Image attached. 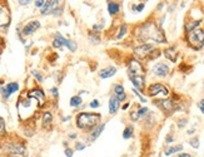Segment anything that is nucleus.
Returning a JSON list of instances; mask_svg holds the SVG:
<instances>
[{
	"instance_id": "nucleus-1",
	"label": "nucleus",
	"mask_w": 204,
	"mask_h": 157,
	"mask_svg": "<svg viewBox=\"0 0 204 157\" xmlns=\"http://www.w3.org/2000/svg\"><path fill=\"white\" fill-rule=\"evenodd\" d=\"M136 37L142 41L152 40L155 43H164L165 41L163 32L154 23H145L142 27H139L136 29Z\"/></svg>"
},
{
	"instance_id": "nucleus-2",
	"label": "nucleus",
	"mask_w": 204,
	"mask_h": 157,
	"mask_svg": "<svg viewBox=\"0 0 204 157\" xmlns=\"http://www.w3.org/2000/svg\"><path fill=\"white\" fill-rule=\"evenodd\" d=\"M100 118H101L100 114L81 112L78 114V117H76V124H78V127L81 130L92 128V127L98 126V123L100 122Z\"/></svg>"
},
{
	"instance_id": "nucleus-3",
	"label": "nucleus",
	"mask_w": 204,
	"mask_h": 157,
	"mask_svg": "<svg viewBox=\"0 0 204 157\" xmlns=\"http://www.w3.org/2000/svg\"><path fill=\"white\" fill-rule=\"evenodd\" d=\"M188 41L194 49H199L204 44V30L203 29H194L188 34Z\"/></svg>"
},
{
	"instance_id": "nucleus-4",
	"label": "nucleus",
	"mask_w": 204,
	"mask_h": 157,
	"mask_svg": "<svg viewBox=\"0 0 204 157\" xmlns=\"http://www.w3.org/2000/svg\"><path fill=\"white\" fill-rule=\"evenodd\" d=\"M153 49H154V48L150 44H142V45L136 47L135 49H134V54H135L136 58L144 59V58H147L149 54L153 52Z\"/></svg>"
},
{
	"instance_id": "nucleus-5",
	"label": "nucleus",
	"mask_w": 204,
	"mask_h": 157,
	"mask_svg": "<svg viewBox=\"0 0 204 157\" xmlns=\"http://www.w3.org/2000/svg\"><path fill=\"white\" fill-rule=\"evenodd\" d=\"M128 73H129V77L130 76H140V77H144V68L143 65L136 62V60H130L129 63V67H128Z\"/></svg>"
},
{
	"instance_id": "nucleus-6",
	"label": "nucleus",
	"mask_w": 204,
	"mask_h": 157,
	"mask_svg": "<svg viewBox=\"0 0 204 157\" xmlns=\"http://www.w3.org/2000/svg\"><path fill=\"white\" fill-rule=\"evenodd\" d=\"M148 93H149V96H152V97L153 96H158V94L168 96L169 94V90H168V88H165L161 83H154L148 88Z\"/></svg>"
},
{
	"instance_id": "nucleus-7",
	"label": "nucleus",
	"mask_w": 204,
	"mask_h": 157,
	"mask_svg": "<svg viewBox=\"0 0 204 157\" xmlns=\"http://www.w3.org/2000/svg\"><path fill=\"white\" fill-rule=\"evenodd\" d=\"M7 150L10 153H13V156L18 157H24L25 156V148H24L23 144L19 143H8L7 144Z\"/></svg>"
},
{
	"instance_id": "nucleus-8",
	"label": "nucleus",
	"mask_w": 204,
	"mask_h": 157,
	"mask_svg": "<svg viewBox=\"0 0 204 157\" xmlns=\"http://www.w3.org/2000/svg\"><path fill=\"white\" fill-rule=\"evenodd\" d=\"M10 23V14L7 7L0 5V27H8Z\"/></svg>"
},
{
	"instance_id": "nucleus-9",
	"label": "nucleus",
	"mask_w": 204,
	"mask_h": 157,
	"mask_svg": "<svg viewBox=\"0 0 204 157\" xmlns=\"http://www.w3.org/2000/svg\"><path fill=\"white\" fill-rule=\"evenodd\" d=\"M153 73L158 77H165L169 73V67L164 63H158L153 67Z\"/></svg>"
},
{
	"instance_id": "nucleus-10",
	"label": "nucleus",
	"mask_w": 204,
	"mask_h": 157,
	"mask_svg": "<svg viewBox=\"0 0 204 157\" xmlns=\"http://www.w3.org/2000/svg\"><path fill=\"white\" fill-rule=\"evenodd\" d=\"M39 27H40V23H39L38 20H34V21L28 23L24 27V29H23V34H24V35H30V34L34 33Z\"/></svg>"
},
{
	"instance_id": "nucleus-11",
	"label": "nucleus",
	"mask_w": 204,
	"mask_h": 157,
	"mask_svg": "<svg viewBox=\"0 0 204 157\" xmlns=\"http://www.w3.org/2000/svg\"><path fill=\"white\" fill-rule=\"evenodd\" d=\"M55 38H58L59 40H62V43H63V45H65L68 48V49L70 50V52H75V49H76V44L74 43L73 40H69V39H65L64 37H62L60 34L59 33H57L55 34Z\"/></svg>"
},
{
	"instance_id": "nucleus-12",
	"label": "nucleus",
	"mask_w": 204,
	"mask_h": 157,
	"mask_svg": "<svg viewBox=\"0 0 204 157\" xmlns=\"http://www.w3.org/2000/svg\"><path fill=\"white\" fill-rule=\"evenodd\" d=\"M30 98H35L38 102H39V104L41 106L44 103V101H45V94H44V92L43 90H40V89H33V90H30Z\"/></svg>"
},
{
	"instance_id": "nucleus-13",
	"label": "nucleus",
	"mask_w": 204,
	"mask_h": 157,
	"mask_svg": "<svg viewBox=\"0 0 204 157\" xmlns=\"http://www.w3.org/2000/svg\"><path fill=\"white\" fill-rule=\"evenodd\" d=\"M129 79L131 81V83L138 88V89H143L144 88V77H140V76H130Z\"/></svg>"
},
{
	"instance_id": "nucleus-14",
	"label": "nucleus",
	"mask_w": 204,
	"mask_h": 157,
	"mask_svg": "<svg viewBox=\"0 0 204 157\" xmlns=\"http://www.w3.org/2000/svg\"><path fill=\"white\" fill-rule=\"evenodd\" d=\"M115 73H117V68L115 67H108V68L101 69L99 76H100V78H110Z\"/></svg>"
},
{
	"instance_id": "nucleus-15",
	"label": "nucleus",
	"mask_w": 204,
	"mask_h": 157,
	"mask_svg": "<svg viewBox=\"0 0 204 157\" xmlns=\"http://www.w3.org/2000/svg\"><path fill=\"white\" fill-rule=\"evenodd\" d=\"M158 103L161 106V108H163L164 111L167 112H172L174 108H175V104H174V102L170 101V99H165V101H159Z\"/></svg>"
},
{
	"instance_id": "nucleus-16",
	"label": "nucleus",
	"mask_w": 204,
	"mask_h": 157,
	"mask_svg": "<svg viewBox=\"0 0 204 157\" xmlns=\"http://www.w3.org/2000/svg\"><path fill=\"white\" fill-rule=\"evenodd\" d=\"M164 56L165 58H168L170 62H175L178 58V53L175 50V48H168V49L164 50Z\"/></svg>"
},
{
	"instance_id": "nucleus-17",
	"label": "nucleus",
	"mask_w": 204,
	"mask_h": 157,
	"mask_svg": "<svg viewBox=\"0 0 204 157\" xmlns=\"http://www.w3.org/2000/svg\"><path fill=\"white\" fill-rule=\"evenodd\" d=\"M118 108H119V101L117 99L115 96H113V97H110V99H109V112L112 114H114L118 111Z\"/></svg>"
},
{
	"instance_id": "nucleus-18",
	"label": "nucleus",
	"mask_w": 204,
	"mask_h": 157,
	"mask_svg": "<svg viewBox=\"0 0 204 157\" xmlns=\"http://www.w3.org/2000/svg\"><path fill=\"white\" fill-rule=\"evenodd\" d=\"M114 90H115V97H117V99L120 102V101H124L125 98H127V96H125V92H124V88H123V86H120V84H117L115 86V88H114Z\"/></svg>"
},
{
	"instance_id": "nucleus-19",
	"label": "nucleus",
	"mask_w": 204,
	"mask_h": 157,
	"mask_svg": "<svg viewBox=\"0 0 204 157\" xmlns=\"http://www.w3.org/2000/svg\"><path fill=\"white\" fill-rule=\"evenodd\" d=\"M119 10H120V5H119L118 3H114V1L108 3V11H109L110 15H115V14H118Z\"/></svg>"
},
{
	"instance_id": "nucleus-20",
	"label": "nucleus",
	"mask_w": 204,
	"mask_h": 157,
	"mask_svg": "<svg viewBox=\"0 0 204 157\" xmlns=\"http://www.w3.org/2000/svg\"><path fill=\"white\" fill-rule=\"evenodd\" d=\"M59 3L58 1H45L44 5H43V8H41V14L45 15L46 13H49L50 9L54 7V5H58Z\"/></svg>"
},
{
	"instance_id": "nucleus-21",
	"label": "nucleus",
	"mask_w": 204,
	"mask_h": 157,
	"mask_svg": "<svg viewBox=\"0 0 204 157\" xmlns=\"http://www.w3.org/2000/svg\"><path fill=\"white\" fill-rule=\"evenodd\" d=\"M182 150H183L182 144H178V146H170V147H168L165 150V155L167 156H170L173 153H175V152H179V151H182Z\"/></svg>"
},
{
	"instance_id": "nucleus-22",
	"label": "nucleus",
	"mask_w": 204,
	"mask_h": 157,
	"mask_svg": "<svg viewBox=\"0 0 204 157\" xmlns=\"http://www.w3.org/2000/svg\"><path fill=\"white\" fill-rule=\"evenodd\" d=\"M103 130H104V124H98L97 127H95L94 132L92 133V136H90V141L95 140V138H98V137L100 136V133H101V132H103Z\"/></svg>"
},
{
	"instance_id": "nucleus-23",
	"label": "nucleus",
	"mask_w": 204,
	"mask_h": 157,
	"mask_svg": "<svg viewBox=\"0 0 204 157\" xmlns=\"http://www.w3.org/2000/svg\"><path fill=\"white\" fill-rule=\"evenodd\" d=\"M5 89L8 90L9 94H11V93H14V92H16V90L19 89V86H18V83H9V84H7Z\"/></svg>"
},
{
	"instance_id": "nucleus-24",
	"label": "nucleus",
	"mask_w": 204,
	"mask_h": 157,
	"mask_svg": "<svg viewBox=\"0 0 204 157\" xmlns=\"http://www.w3.org/2000/svg\"><path fill=\"white\" fill-rule=\"evenodd\" d=\"M51 119H53V117H51V113H49V112H45L44 114H43V124L45 126H49L50 123H51Z\"/></svg>"
},
{
	"instance_id": "nucleus-25",
	"label": "nucleus",
	"mask_w": 204,
	"mask_h": 157,
	"mask_svg": "<svg viewBox=\"0 0 204 157\" xmlns=\"http://www.w3.org/2000/svg\"><path fill=\"white\" fill-rule=\"evenodd\" d=\"M81 104V98L79 96H74V97H71L70 99V106L71 107H79Z\"/></svg>"
},
{
	"instance_id": "nucleus-26",
	"label": "nucleus",
	"mask_w": 204,
	"mask_h": 157,
	"mask_svg": "<svg viewBox=\"0 0 204 157\" xmlns=\"http://www.w3.org/2000/svg\"><path fill=\"white\" fill-rule=\"evenodd\" d=\"M131 135H133V127H131V126H128V127L125 128L124 132H123V137L127 140V138H130L131 137Z\"/></svg>"
},
{
	"instance_id": "nucleus-27",
	"label": "nucleus",
	"mask_w": 204,
	"mask_h": 157,
	"mask_svg": "<svg viewBox=\"0 0 204 157\" xmlns=\"http://www.w3.org/2000/svg\"><path fill=\"white\" fill-rule=\"evenodd\" d=\"M127 29H128V28H127V24H123L122 28H120V30H119V34L117 35V38H118V39H122L124 35L127 34Z\"/></svg>"
},
{
	"instance_id": "nucleus-28",
	"label": "nucleus",
	"mask_w": 204,
	"mask_h": 157,
	"mask_svg": "<svg viewBox=\"0 0 204 157\" xmlns=\"http://www.w3.org/2000/svg\"><path fill=\"white\" fill-rule=\"evenodd\" d=\"M198 25H199V21H194V23H189L185 25V29H187V32H192V30H194Z\"/></svg>"
},
{
	"instance_id": "nucleus-29",
	"label": "nucleus",
	"mask_w": 204,
	"mask_h": 157,
	"mask_svg": "<svg viewBox=\"0 0 204 157\" xmlns=\"http://www.w3.org/2000/svg\"><path fill=\"white\" fill-rule=\"evenodd\" d=\"M5 133V122L3 118H0V135Z\"/></svg>"
},
{
	"instance_id": "nucleus-30",
	"label": "nucleus",
	"mask_w": 204,
	"mask_h": 157,
	"mask_svg": "<svg viewBox=\"0 0 204 157\" xmlns=\"http://www.w3.org/2000/svg\"><path fill=\"white\" fill-rule=\"evenodd\" d=\"M53 45H54V48H62L63 43H62V40H59L58 38H55V39H54V41H53Z\"/></svg>"
},
{
	"instance_id": "nucleus-31",
	"label": "nucleus",
	"mask_w": 204,
	"mask_h": 157,
	"mask_svg": "<svg viewBox=\"0 0 204 157\" xmlns=\"http://www.w3.org/2000/svg\"><path fill=\"white\" fill-rule=\"evenodd\" d=\"M190 144H192V147H194V148L199 147V141H198V138H193V140H190Z\"/></svg>"
},
{
	"instance_id": "nucleus-32",
	"label": "nucleus",
	"mask_w": 204,
	"mask_h": 157,
	"mask_svg": "<svg viewBox=\"0 0 204 157\" xmlns=\"http://www.w3.org/2000/svg\"><path fill=\"white\" fill-rule=\"evenodd\" d=\"M147 112H148V108H145V107L140 108V110L138 111V117H142V116H144V113H147Z\"/></svg>"
},
{
	"instance_id": "nucleus-33",
	"label": "nucleus",
	"mask_w": 204,
	"mask_h": 157,
	"mask_svg": "<svg viewBox=\"0 0 204 157\" xmlns=\"http://www.w3.org/2000/svg\"><path fill=\"white\" fill-rule=\"evenodd\" d=\"M131 9H133L134 11H135V10H136V11H142V10L144 9V3H140L139 5H138V7H135V5H134V7L131 8Z\"/></svg>"
},
{
	"instance_id": "nucleus-34",
	"label": "nucleus",
	"mask_w": 204,
	"mask_h": 157,
	"mask_svg": "<svg viewBox=\"0 0 204 157\" xmlns=\"http://www.w3.org/2000/svg\"><path fill=\"white\" fill-rule=\"evenodd\" d=\"M33 76H34L35 78H37V79H38L39 82L43 81V76H41V74L39 73V72H33Z\"/></svg>"
},
{
	"instance_id": "nucleus-35",
	"label": "nucleus",
	"mask_w": 204,
	"mask_h": 157,
	"mask_svg": "<svg viewBox=\"0 0 204 157\" xmlns=\"http://www.w3.org/2000/svg\"><path fill=\"white\" fill-rule=\"evenodd\" d=\"M0 90H1V94H3V97H4V98H9V96H10V94L8 93V90L5 89V87H3Z\"/></svg>"
},
{
	"instance_id": "nucleus-36",
	"label": "nucleus",
	"mask_w": 204,
	"mask_h": 157,
	"mask_svg": "<svg viewBox=\"0 0 204 157\" xmlns=\"http://www.w3.org/2000/svg\"><path fill=\"white\" fill-rule=\"evenodd\" d=\"M75 148H76V151H81V150H84V148H85V144H84V143H81V142H79V143H76Z\"/></svg>"
},
{
	"instance_id": "nucleus-37",
	"label": "nucleus",
	"mask_w": 204,
	"mask_h": 157,
	"mask_svg": "<svg viewBox=\"0 0 204 157\" xmlns=\"http://www.w3.org/2000/svg\"><path fill=\"white\" fill-rule=\"evenodd\" d=\"M90 107H92V108H97V107H99V101H98V99L92 101V102H90Z\"/></svg>"
},
{
	"instance_id": "nucleus-38",
	"label": "nucleus",
	"mask_w": 204,
	"mask_h": 157,
	"mask_svg": "<svg viewBox=\"0 0 204 157\" xmlns=\"http://www.w3.org/2000/svg\"><path fill=\"white\" fill-rule=\"evenodd\" d=\"M133 92H134V93H135V94L138 96V97H139V98H140V101L143 102V103H144V102H145V101H147V99H145V98H144V97H142V94H140L139 92H138V90H136V89H133Z\"/></svg>"
},
{
	"instance_id": "nucleus-39",
	"label": "nucleus",
	"mask_w": 204,
	"mask_h": 157,
	"mask_svg": "<svg viewBox=\"0 0 204 157\" xmlns=\"http://www.w3.org/2000/svg\"><path fill=\"white\" fill-rule=\"evenodd\" d=\"M65 155H67V157H71V156H73V150L67 148V150H65Z\"/></svg>"
},
{
	"instance_id": "nucleus-40",
	"label": "nucleus",
	"mask_w": 204,
	"mask_h": 157,
	"mask_svg": "<svg viewBox=\"0 0 204 157\" xmlns=\"http://www.w3.org/2000/svg\"><path fill=\"white\" fill-rule=\"evenodd\" d=\"M44 3H45V1H41V0H39V1H35V7H38V8H43Z\"/></svg>"
},
{
	"instance_id": "nucleus-41",
	"label": "nucleus",
	"mask_w": 204,
	"mask_h": 157,
	"mask_svg": "<svg viewBox=\"0 0 204 157\" xmlns=\"http://www.w3.org/2000/svg\"><path fill=\"white\" fill-rule=\"evenodd\" d=\"M199 108H200V111H202V113L204 114V99H202V101L199 102Z\"/></svg>"
},
{
	"instance_id": "nucleus-42",
	"label": "nucleus",
	"mask_w": 204,
	"mask_h": 157,
	"mask_svg": "<svg viewBox=\"0 0 204 157\" xmlns=\"http://www.w3.org/2000/svg\"><path fill=\"white\" fill-rule=\"evenodd\" d=\"M185 123H187V119H182V121H179V127H184Z\"/></svg>"
},
{
	"instance_id": "nucleus-43",
	"label": "nucleus",
	"mask_w": 204,
	"mask_h": 157,
	"mask_svg": "<svg viewBox=\"0 0 204 157\" xmlns=\"http://www.w3.org/2000/svg\"><path fill=\"white\" fill-rule=\"evenodd\" d=\"M51 93L54 97H58V89L57 88H51Z\"/></svg>"
},
{
	"instance_id": "nucleus-44",
	"label": "nucleus",
	"mask_w": 204,
	"mask_h": 157,
	"mask_svg": "<svg viewBox=\"0 0 204 157\" xmlns=\"http://www.w3.org/2000/svg\"><path fill=\"white\" fill-rule=\"evenodd\" d=\"M101 28H103L101 25H94V27H93V29H94V30H100Z\"/></svg>"
},
{
	"instance_id": "nucleus-45",
	"label": "nucleus",
	"mask_w": 204,
	"mask_h": 157,
	"mask_svg": "<svg viewBox=\"0 0 204 157\" xmlns=\"http://www.w3.org/2000/svg\"><path fill=\"white\" fill-rule=\"evenodd\" d=\"M178 157H192L189 153H182V155H179Z\"/></svg>"
},
{
	"instance_id": "nucleus-46",
	"label": "nucleus",
	"mask_w": 204,
	"mask_h": 157,
	"mask_svg": "<svg viewBox=\"0 0 204 157\" xmlns=\"http://www.w3.org/2000/svg\"><path fill=\"white\" fill-rule=\"evenodd\" d=\"M172 141H173V137H170V136L167 137V142H172Z\"/></svg>"
},
{
	"instance_id": "nucleus-47",
	"label": "nucleus",
	"mask_w": 204,
	"mask_h": 157,
	"mask_svg": "<svg viewBox=\"0 0 204 157\" xmlns=\"http://www.w3.org/2000/svg\"><path fill=\"white\" fill-rule=\"evenodd\" d=\"M21 5H26V4H29V1H19Z\"/></svg>"
},
{
	"instance_id": "nucleus-48",
	"label": "nucleus",
	"mask_w": 204,
	"mask_h": 157,
	"mask_svg": "<svg viewBox=\"0 0 204 157\" xmlns=\"http://www.w3.org/2000/svg\"><path fill=\"white\" fill-rule=\"evenodd\" d=\"M70 138H76V135L75 133H71L70 135Z\"/></svg>"
}]
</instances>
